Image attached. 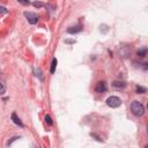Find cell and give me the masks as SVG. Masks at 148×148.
Segmentation results:
<instances>
[{"instance_id": "5bb4252c", "label": "cell", "mask_w": 148, "mask_h": 148, "mask_svg": "<svg viewBox=\"0 0 148 148\" xmlns=\"http://www.w3.org/2000/svg\"><path fill=\"white\" fill-rule=\"evenodd\" d=\"M18 2H21L22 5H29L30 3V1L29 0H17Z\"/></svg>"}, {"instance_id": "8992f818", "label": "cell", "mask_w": 148, "mask_h": 148, "mask_svg": "<svg viewBox=\"0 0 148 148\" xmlns=\"http://www.w3.org/2000/svg\"><path fill=\"white\" fill-rule=\"evenodd\" d=\"M12 120H13L16 125H18V126H21V127H23V126H24V125H23V123L21 121V119L16 116V113H13V114H12Z\"/></svg>"}, {"instance_id": "30bf717a", "label": "cell", "mask_w": 148, "mask_h": 148, "mask_svg": "<svg viewBox=\"0 0 148 148\" xmlns=\"http://www.w3.org/2000/svg\"><path fill=\"white\" fill-rule=\"evenodd\" d=\"M6 92V87L2 81H0V95H3Z\"/></svg>"}, {"instance_id": "3957f363", "label": "cell", "mask_w": 148, "mask_h": 148, "mask_svg": "<svg viewBox=\"0 0 148 148\" xmlns=\"http://www.w3.org/2000/svg\"><path fill=\"white\" fill-rule=\"evenodd\" d=\"M24 16L27 17V20H28V22H29L30 24H36L37 21H38V16H37L36 13H32V12H25V13H24Z\"/></svg>"}, {"instance_id": "ba28073f", "label": "cell", "mask_w": 148, "mask_h": 148, "mask_svg": "<svg viewBox=\"0 0 148 148\" xmlns=\"http://www.w3.org/2000/svg\"><path fill=\"white\" fill-rule=\"evenodd\" d=\"M56 67H57V59L54 58L53 60H52V64H51V69H50V72L53 74L54 73V71H56Z\"/></svg>"}, {"instance_id": "9a60e30c", "label": "cell", "mask_w": 148, "mask_h": 148, "mask_svg": "<svg viewBox=\"0 0 148 148\" xmlns=\"http://www.w3.org/2000/svg\"><path fill=\"white\" fill-rule=\"evenodd\" d=\"M7 12H8V10H7L5 7H1V6H0V13H1V14H6Z\"/></svg>"}, {"instance_id": "9c48e42d", "label": "cell", "mask_w": 148, "mask_h": 148, "mask_svg": "<svg viewBox=\"0 0 148 148\" xmlns=\"http://www.w3.org/2000/svg\"><path fill=\"white\" fill-rule=\"evenodd\" d=\"M146 54H147V49L146 47L138 51V56H140V57H146Z\"/></svg>"}, {"instance_id": "5b68a950", "label": "cell", "mask_w": 148, "mask_h": 148, "mask_svg": "<svg viewBox=\"0 0 148 148\" xmlns=\"http://www.w3.org/2000/svg\"><path fill=\"white\" fill-rule=\"evenodd\" d=\"M82 30V28L80 25H75V27H71L67 29V32L68 34H76V32H80Z\"/></svg>"}, {"instance_id": "6da1fadb", "label": "cell", "mask_w": 148, "mask_h": 148, "mask_svg": "<svg viewBox=\"0 0 148 148\" xmlns=\"http://www.w3.org/2000/svg\"><path fill=\"white\" fill-rule=\"evenodd\" d=\"M131 111H132V113L134 116L141 117L145 113V106L139 101H133L132 104H131Z\"/></svg>"}, {"instance_id": "52a82bcc", "label": "cell", "mask_w": 148, "mask_h": 148, "mask_svg": "<svg viewBox=\"0 0 148 148\" xmlns=\"http://www.w3.org/2000/svg\"><path fill=\"white\" fill-rule=\"evenodd\" d=\"M112 86H113L114 88H125V87H126V83H125L124 81H114V82L112 83Z\"/></svg>"}, {"instance_id": "7c38bea8", "label": "cell", "mask_w": 148, "mask_h": 148, "mask_svg": "<svg viewBox=\"0 0 148 148\" xmlns=\"http://www.w3.org/2000/svg\"><path fill=\"white\" fill-rule=\"evenodd\" d=\"M45 121L47 123V125H50V126L52 125V119H51V117H50L49 114H46V116H45Z\"/></svg>"}, {"instance_id": "8fae6325", "label": "cell", "mask_w": 148, "mask_h": 148, "mask_svg": "<svg viewBox=\"0 0 148 148\" xmlns=\"http://www.w3.org/2000/svg\"><path fill=\"white\" fill-rule=\"evenodd\" d=\"M143 92H146V88H143L141 86L136 87V94H143Z\"/></svg>"}, {"instance_id": "7a4b0ae2", "label": "cell", "mask_w": 148, "mask_h": 148, "mask_svg": "<svg viewBox=\"0 0 148 148\" xmlns=\"http://www.w3.org/2000/svg\"><path fill=\"white\" fill-rule=\"evenodd\" d=\"M106 105L110 106V108H118V106L121 105V101L117 96H110L106 99Z\"/></svg>"}, {"instance_id": "4fadbf2b", "label": "cell", "mask_w": 148, "mask_h": 148, "mask_svg": "<svg viewBox=\"0 0 148 148\" xmlns=\"http://www.w3.org/2000/svg\"><path fill=\"white\" fill-rule=\"evenodd\" d=\"M32 5H34L35 7H37V8H39V7H42V6H44V3H43V2H37V1H36V2H34Z\"/></svg>"}, {"instance_id": "277c9868", "label": "cell", "mask_w": 148, "mask_h": 148, "mask_svg": "<svg viewBox=\"0 0 148 148\" xmlns=\"http://www.w3.org/2000/svg\"><path fill=\"white\" fill-rule=\"evenodd\" d=\"M95 91H96V92H99V94L106 91V83H105L104 81L97 82V84H96V87H95Z\"/></svg>"}]
</instances>
